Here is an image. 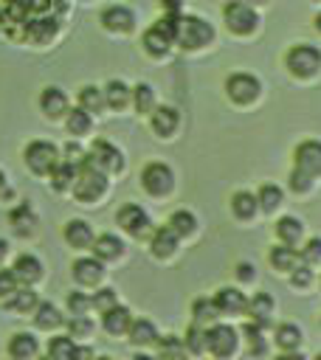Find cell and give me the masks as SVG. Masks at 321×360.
<instances>
[{"mask_svg": "<svg viewBox=\"0 0 321 360\" xmlns=\"http://www.w3.org/2000/svg\"><path fill=\"white\" fill-rule=\"evenodd\" d=\"M132 101V87H127L121 79H110L104 87V104L113 110H124Z\"/></svg>", "mask_w": 321, "mask_h": 360, "instance_id": "cell-25", "label": "cell"}, {"mask_svg": "<svg viewBox=\"0 0 321 360\" xmlns=\"http://www.w3.org/2000/svg\"><path fill=\"white\" fill-rule=\"evenodd\" d=\"M65 160L73 163V166H82V163L87 160V149L70 141V143H65Z\"/></svg>", "mask_w": 321, "mask_h": 360, "instance_id": "cell-53", "label": "cell"}, {"mask_svg": "<svg viewBox=\"0 0 321 360\" xmlns=\"http://www.w3.org/2000/svg\"><path fill=\"white\" fill-rule=\"evenodd\" d=\"M79 107H84L87 112H99L104 107V90H99L93 84H84L79 90Z\"/></svg>", "mask_w": 321, "mask_h": 360, "instance_id": "cell-41", "label": "cell"}, {"mask_svg": "<svg viewBox=\"0 0 321 360\" xmlns=\"http://www.w3.org/2000/svg\"><path fill=\"white\" fill-rule=\"evenodd\" d=\"M214 304H217L220 315H239V312L248 309V298L237 287H220L214 292Z\"/></svg>", "mask_w": 321, "mask_h": 360, "instance_id": "cell-17", "label": "cell"}, {"mask_svg": "<svg viewBox=\"0 0 321 360\" xmlns=\"http://www.w3.org/2000/svg\"><path fill=\"white\" fill-rule=\"evenodd\" d=\"M76 174H79V166H73V163H68V160H59V163L51 169V188H54V191L73 188Z\"/></svg>", "mask_w": 321, "mask_h": 360, "instance_id": "cell-31", "label": "cell"}, {"mask_svg": "<svg viewBox=\"0 0 321 360\" xmlns=\"http://www.w3.org/2000/svg\"><path fill=\"white\" fill-rule=\"evenodd\" d=\"M93 253L101 259V262H113L124 253V242L115 236V233H99L93 239Z\"/></svg>", "mask_w": 321, "mask_h": 360, "instance_id": "cell-24", "label": "cell"}, {"mask_svg": "<svg viewBox=\"0 0 321 360\" xmlns=\"http://www.w3.org/2000/svg\"><path fill=\"white\" fill-rule=\"evenodd\" d=\"M256 200H259V208L262 211H276L279 202H282V188L273 186V183H265V186H259Z\"/></svg>", "mask_w": 321, "mask_h": 360, "instance_id": "cell-43", "label": "cell"}, {"mask_svg": "<svg viewBox=\"0 0 321 360\" xmlns=\"http://www.w3.org/2000/svg\"><path fill=\"white\" fill-rule=\"evenodd\" d=\"M301 231H304V225H301V219H296V217H282L279 222H276V236H279V242H284V245H298V239H301Z\"/></svg>", "mask_w": 321, "mask_h": 360, "instance_id": "cell-33", "label": "cell"}, {"mask_svg": "<svg viewBox=\"0 0 321 360\" xmlns=\"http://www.w3.org/2000/svg\"><path fill=\"white\" fill-rule=\"evenodd\" d=\"M68 332H70L73 338H87V335L93 332V321H90L87 315H73V318L68 321Z\"/></svg>", "mask_w": 321, "mask_h": 360, "instance_id": "cell-48", "label": "cell"}, {"mask_svg": "<svg viewBox=\"0 0 321 360\" xmlns=\"http://www.w3.org/2000/svg\"><path fill=\"white\" fill-rule=\"evenodd\" d=\"M158 352L163 357H183L186 354V343H180L175 335H166V338H158Z\"/></svg>", "mask_w": 321, "mask_h": 360, "instance_id": "cell-46", "label": "cell"}, {"mask_svg": "<svg viewBox=\"0 0 321 360\" xmlns=\"http://www.w3.org/2000/svg\"><path fill=\"white\" fill-rule=\"evenodd\" d=\"M6 253H8V245H6V239H0V262H3Z\"/></svg>", "mask_w": 321, "mask_h": 360, "instance_id": "cell-57", "label": "cell"}, {"mask_svg": "<svg viewBox=\"0 0 321 360\" xmlns=\"http://www.w3.org/2000/svg\"><path fill=\"white\" fill-rule=\"evenodd\" d=\"M8 222H11V228H14L17 236H31L37 231V214H34V208L28 202L14 205L8 211Z\"/></svg>", "mask_w": 321, "mask_h": 360, "instance_id": "cell-18", "label": "cell"}, {"mask_svg": "<svg viewBox=\"0 0 321 360\" xmlns=\"http://www.w3.org/2000/svg\"><path fill=\"white\" fill-rule=\"evenodd\" d=\"M298 253H301V262H307V264H315V262H321V239H318V236L307 239V245H304Z\"/></svg>", "mask_w": 321, "mask_h": 360, "instance_id": "cell-50", "label": "cell"}, {"mask_svg": "<svg viewBox=\"0 0 321 360\" xmlns=\"http://www.w3.org/2000/svg\"><path fill=\"white\" fill-rule=\"evenodd\" d=\"M259 90H262V84H259V79L253 73H231L225 79V93H228V98L234 104H251V101H256Z\"/></svg>", "mask_w": 321, "mask_h": 360, "instance_id": "cell-9", "label": "cell"}, {"mask_svg": "<svg viewBox=\"0 0 321 360\" xmlns=\"http://www.w3.org/2000/svg\"><path fill=\"white\" fill-rule=\"evenodd\" d=\"M177 17L180 14H163L155 25H149L141 37V45L149 56H166L169 48L175 45V34H177Z\"/></svg>", "mask_w": 321, "mask_h": 360, "instance_id": "cell-2", "label": "cell"}, {"mask_svg": "<svg viewBox=\"0 0 321 360\" xmlns=\"http://www.w3.org/2000/svg\"><path fill=\"white\" fill-rule=\"evenodd\" d=\"M39 107H42V112L48 115V118H62V115H68V96L59 90V87H45L42 90V96H39Z\"/></svg>", "mask_w": 321, "mask_h": 360, "instance_id": "cell-21", "label": "cell"}, {"mask_svg": "<svg viewBox=\"0 0 321 360\" xmlns=\"http://www.w3.org/2000/svg\"><path fill=\"white\" fill-rule=\"evenodd\" d=\"M73 352H76V338L70 332L48 340V357L54 360H73Z\"/></svg>", "mask_w": 321, "mask_h": 360, "instance_id": "cell-35", "label": "cell"}, {"mask_svg": "<svg viewBox=\"0 0 321 360\" xmlns=\"http://www.w3.org/2000/svg\"><path fill=\"white\" fill-rule=\"evenodd\" d=\"M315 28H318V31H321V14H318V17H315Z\"/></svg>", "mask_w": 321, "mask_h": 360, "instance_id": "cell-60", "label": "cell"}, {"mask_svg": "<svg viewBox=\"0 0 321 360\" xmlns=\"http://www.w3.org/2000/svg\"><path fill=\"white\" fill-rule=\"evenodd\" d=\"M25 39L34 45H48L59 31V14H34L25 20Z\"/></svg>", "mask_w": 321, "mask_h": 360, "instance_id": "cell-11", "label": "cell"}, {"mask_svg": "<svg viewBox=\"0 0 321 360\" xmlns=\"http://www.w3.org/2000/svg\"><path fill=\"white\" fill-rule=\"evenodd\" d=\"M87 158H90L99 169H104L107 174H115V172L124 169V155H121V149H118L115 143H110L107 138H96L93 146H90V152H87Z\"/></svg>", "mask_w": 321, "mask_h": 360, "instance_id": "cell-10", "label": "cell"}, {"mask_svg": "<svg viewBox=\"0 0 321 360\" xmlns=\"http://www.w3.org/2000/svg\"><path fill=\"white\" fill-rule=\"evenodd\" d=\"M70 273H73V281L82 284V287H93L101 281L104 276V262L93 253V256H79L73 264H70Z\"/></svg>", "mask_w": 321, "mask_h": 360, "instance_id": "cell-13", "label": "cell"}, {"mask_svg": "<svg viewBox=\"0 0 321 360\" xmlns=\"http://www.w3.org/2000/svg\"><path fill=\"white\" fill-rule=\"evenodd\" d=\"M177 239H180V236H177L169 225L158 228V231L152 233V239H149V250H152V256H160V259L172 256V253H175V248H177Z\"/></svg>", "mask_w": 321, "mask_h": 360, "instance_id": "cell-23", "label": "cell"}, {"mask_svg": "<svg viewBox=\"0 0 321 360\" xmlns=\"http://www.w3.org/2000/svg\"><path fill=\"white\" fill-rule=\"evenodd\" d=\"M118 304V295H115V290L113 287H101V290H96L93 292V309H99V312H107L110 307H115Z\"/></svg>", "mask_w": 321, "mask_h": 360, "instance_id": "cell-47", "label": "cell"}, {"mask_svg": "<svg viewBox=\"0 0 321 360\" xmlns=\"http://www.w3.org/2000/svg\"><path fill=\"white\" fill-rule=\"evenodd\" d=\"M248 6H262V3H268V0H245Z\"/></svg>", "mask_w": 321, "mask_h": 360, "instance_id": "cell-58", "label": "cell"}, {"mask_svg": "<svg viewBox=\"0 0 321 360\" xmlns=\"http://www.w3.org/2000/svg\"><path fill=\"white\" fill-rule=\"evenodd\" d=\"M37 349H39V343H37V338H34L31 332H17V335H11V340H8V354L17 357V360L34 357Z\"/></svg>", "mask_w": 321, "mask_h": 360, "instance_id": "cell-30", "label": "cell"}, {"mask_svg": "<svg viewBox=\"0 0 321 360\" xmlns=\"http://www.w3.org/2000/svg\"><path fill=\"white\" fill-rule=\"evenodd\" d=\"M318 357H321V352H318Z\"/></svg>", "mask_w": 321, "mask_h": 360, "instance_id": "cell-61", "label": "cell"}, {"mask_svg": "<svg viewBox=\"0 0 321 360\" xmlns=\"http://www.w3.org/2000/svg\"><path fill=\"white\" fill-rule=\"evenodd\" d=\"M177 124H180V112H177L175 107H169V104L152 107V112H149V127H152L155 135L169 138V135L177 129Z\"/></svg>", "mask_w": 321, "mask_h": 360, "instance_id": "cell-15", "label": "cell"}, {"mask_svg": "<svg viewBox=\"0 0 321 360\" xmlns=\"http://www.w3.org/2000/svg\"><path fill=\"white\" fill-rule=\"evenodd\" d=\"M115 225H118L124 233L135 236V239L146 236V233H149V228H152L149 214H146L138 202H124V205L118 208V214H115Z\"/></svg>", "mask_w": 321, "mask_h": 360, "instance_id": "cell-8", "label": "cell"}, {"mask_svg": "<svg viewBox=\"0 0 321 360\" xmlns=\"http://www.w3.org/2000/svg\"><path fill=\"white\" fill-rule=\"evenodd\" d=\"M132 107H135V112H152V107H155V90L146 84V82H141V84H135L132 87Z\"/></svg>", "mask_w": 321, "mask_h": 360, "instance_id": "cell-40", "label": "cell"}, {"mask_svg": "<svg viewBox=\"0 0 321 360\" xmlns=\"http://www.w3.org/2000/svg\"><path fill=\"white\" fill-rule=\"evenodd\" d=\"M127 335H130V343H135V346L158 343V329H155V323H152V321H146V318H135V321L130 323Z\"/></svg>", "mask_w": 321, "mask_h": 360, "instance_id": "cell-28", "label": "cell"}, {"mask_svg": "<svg viewBox=\"0 0 321 360\" xmlns=\"http://www.w3.org/2000/svg\"><path fill=\"white\" fill-rule=\"evenodd\" d=\"M290 281H293L296 287H307V284L313 281V270H310V264H307V262L296 264V267L290 270Z\"/></svg>", "mask_w": 321, "mask_h": 360, "instance_id": "cell-51", "label": "cell"}, {"mask_svg": "<svg viewBox=\"0 0 321 360\" xmlns=\"http://www.w3.org/2000/svg\"><path fill=\"white\" fill-rule=\"evenodd\" d=\"M65 127H68L70 135H87L90 127H93V118H90V112L84 107H76V110H68Z\"/></svg>", "mask_w": 321, "mask_h": 360, "instance_id": "cell-36", "label": "cell"}, {"mask_svg": "<svg viewBox=\"0 0 321 360\" xmlns=\"http://www.w3.org/2000/svg\"><path fill=\"white\" fill-rule=\"evenodd\" d=\"M214 39V28L206 17H197V14H180L177 17V34H175V42L186 51H197V48H206L208 42Z\"/></svg>", "mask_w": 321, "mask_h": 360, "instance_id": "cell-1", "label": "cell"}, {"mask_svg": "<svg viewBox=\"0 0 321 360\" xmlns=\"http://www.w3.org/2000/svg\"><path fill=\"white\" fill-rule=\"evenodd\" d=\"M290 188L298 191V194L310 191L313 188V174H307V172H301V169L293 166V172H290Z\"/></svg>", "mask_w": 321, "mask_h": 360, "instance_id": "cell-49", "label": "cell"}, {"mask_svg": "<svg viewBox=\"0 0 321 360\" xmlns=\"http://www.w3.org/2000/svg\"><path fill=\"white\" fill-rule=\"evenodd\" d=\"M62 312H59V307L56 304H51V301H39L37 307H34V326L37 329H56V326H62Z\"/></svg>", "mask_w": 321, "mask_h": 360, "instance_id": "cell-27", "label": "cell"}, {"mask_svg": "<svg viewBox=\"0 0 321 360\" xmlns=\"http://www.w3.org/2000/svg\"><path fill=\"white\" fill-rule=\"evenodd\" d=\"M163 14H180V0H163Z\"/></svg>", "mask_w": 321, "mask_h": 360, "instance_id": "cell-55", "label": "cell"}, {"mask_svg": "<svg viewBox=\"0 0 321 360\" xmlns=\"http://www.w3.org/2000/svg\"><path fill=\"white\" fill-rule=\"evenodd\" d=\"M237 329L228 326V323H211L206 329V343H208V352L214 357H228L237 352Z\"/></svg>", "mask_w": 321, "mask_h": 360, "instance_id": "cell-12", "label": "cell"}, {"mask_svg": "<svg viewBox=\"0 0 321 360\" xmlns=\"http://www.w3.org/2000/svg\"><path fill=\"white\" fill-rule=\"evenodd\" d=\"M141 186L146 194L152 197H166L172 188H175V172L163 163V160H152L144 166L141 172Z\"/></svg>", "mask_w": 321, "mask_h": 360, "instance_id": "cell-6", "label": "cell"}, {"mask_svg": "<svg viewBox=\"0 0 321 360\" xmlns=\"http://www.w3.org/2000/svg\"><path fill=\"white\" fill-rule=\"evenodd\" d=\"M23 160L34 174H51V169L59 163V149L51 141H28L23 149Z\"/></svg>", "mask_w": 321, "mask_h": 360, "instance_id": "cell-5", "label": "cell"}, {"mask_svg": "<svg viewBox=\"0 0 321 360\" xmlns=\"http://www.w3.org/2000/svg\"><path fill=\"white\" fill-rule=\"evenodd\" d=\"M256 208H259V200H256V194H251V191H234V197H231V211H234V217L237 219H251L253 214H256Z\"/></svg>", "mask_w": 321, "mask_h": 360, "instance_id": "cell-32", "label": "cell"}, {"mask_svg": "<svg viewBox=\"0 0 321 360\" xmlns=\"http://www.w3.org/2000/svg\"><path fill=\"white\" fill-rule=\"evenodd\" d=\"M90 307H93V295H87L82 290L68 292V309H70V315H87Z\"/></svg>", "mask_w": 321, "mask_h": 360, "instance_id": "cell-45", "label": "cell"}, {"mask_svg": "<svg viewBox=\"0 0 321 360\" xmlns=\"http://www.w3.org/2000/svg\"><path fill=\"white\" fill-rule=\"evenodd\" d=\"M298 343H301V329H298L296 323H279V326H276V346H279L282 352L296 354Z\"/></svg>", "mask_w": 321, "mask_h": 360, "instance_id": "cell-34", "label": "cell"}, {"mask_svg": "<svg viewBox=\"0 0 321 360\" xmlns=\"http://www.w3.org/2000/svg\"><path fill=\"white\" fill-rule=\"evenodd\" d=\"M37 304H39V298H37V292H34L31 287L14 290V292L8 295V309H14V312H34Z\"/></svg>", "mask_w": 321, "mask_h": 360, "instance_id": "cell-39", "label": "cell"}, {"mask_svg": "<svg viewBox=\"0 0 321 360\" xmlns=\"http://www.w3.org/2000/svg\"><path fill=\"white\" fill-rule=\"evenodd\" d=\"M293 163H296V169L318 177L321 174V141H313V138L301 141L293 152Z\"/></svg>", "mask_w": 321, "mask_h": 360, "instance_id": "cell-14", "label": "cell"}, {"mask_svg": "<svg viewBox=\"0 0 321 360\" xmlns=\"http://www.w3.org/2000/svg\"><path fill=\"white\" fill-rule=\"evenodd\" d=\"M130 323H132V312H130L124 304H115V307H110L107 312H101V326H104V332H110V335H127Z\"/></svg>", "mask_w": 321, "mask_h": 360, "instance_id": "cell-20", "label": "cell"}, {"mask_svg": "<svg viewBox=\"0 0 321 360\" xmlns=\"http://www.w3.org/2000/svg\"><path fill=\"white\" fill-rule=\"evenodd\" d=\"M270 312H273V298L268 292H256L251 301H248V315L251 321H256L262 329L270 323Z\"/></svg>", "mask_w": 321, "mask_h": 360, "instance_id": "cell-29", "label": "cell"}, {"mask_svg": "<svg viewBox=\"0 0 321 360\" xmlns=\"http://www.w3.org/2000/svg\"><path fill=\"white\" fill-rule=\"evenodd\" d=\"M11 270L17 273V278L23 284H37L42 278V262L37 256H31V253H20L14 259V264H11Z\"/></svg>", "mask_w": 321, "mask_h": 360, "instance_id": "cell-22", "label": "cell"}, {"mask_svg": "<svg viewBox=\"0 0 321 360\" xmlns=\"http://www.w3.org/2000/svg\"><path fill=\"white\" fill-rule=\"evenodd\" d=\"M65 242L70 245V248H76V250H84V248H93V228L84 222V219H70V222H65Z\"/></svg>", "mask_w": 321, "mask_h": 360, "instance_id": "cell-19", "label": "cell"}, {"mask_svg": "<svg viewBox=\"0 0 321 360\" xmlns=\"http://www.w3.org/2000/svg\"><path fill=\"white\" fill-rule=\"evenodd\" d=\"M270 264L276 267V270H282V273H290L296 264H301V253L293 248V245H279V248H270Z\"/></svg>", "mask_w": 321, "mask_h": 360, "instance_id": "cell-26", "label": "cell"}, {"mask_svg": "<svg viewBox=\"0 0 321 360\" xmlns=\"http://www.w3.org/2000/svg\"><path fill=\"white\" fill-rule=\"evenodd\" d=\"M242 335H245V340L251 343V354H265L268 352V346H265V340H262V326L256 323V321H251V323H245L242 326Z\"/></svg>", "mask_w": 321, "mask_h": 360, "instance_id": "cell-44", "label": "cell"}, {"mask_svg": "<svg viewBox=\"0 0 321 360\" xmlns=\"http://www.w3.org/2000/svg\"><path fill=\"white\" fill-rule=\"evenodd\" d=\"M191 315H194V323L206 326V323H214L217 321L220 309H217L214 298H194L191 301Z\"/></svg>", "mask_w": 321, "mask_h": 360, "instance_id": "cell-38", "label": "cell"}, {"mask_svg": "<svg viewBox=\"0 0 321 360\" xmlns=\"http://www.w3.org/2000/svg\"><path fill=\"white\" fill-rule=\"evenodd\" d=\"M183 343H186V352H191V354H203V352H208V343H206V329H203L200 323H191V326L186 329Z\"/></svg>", "mask_w": 321, "mask_h": 360, "instance_id": "cell-42", "label": "cell"}, {"mask_svg": "<svg viewBox=\"0 0 321 360\" xmlns=\"http://www.w3.org/2000/svg\"><path fill=\"white\" fill-rule=\"evenodd\" d=\"M17 284H20V278L14 270H0V298H8L17 290Z\"/></svg>", "mask_w": 321, "mask_h": 360, "instance_id": "cell-52", "label": "cell"}, {"mask_svg": "<svg viewBox=\"0 0 321 360\" xmlns=\"http://www.w3.org/2000/svg\"><path fill=\"white\" fill-rule=\"evenodd\" d=\"M107 191V172L99 169L90 158L79 166V174L73 180V197L79 202H96Z\"/></svg>", "mask_w": 321, "mask_h": 360, "instance_id": "cell-3", "label": "cell"}, {"mask_svg": "<svg viewBox=\"0 0 321 360\" xmlns=\"http://www.w3.org/2000/svg\"><path fill=\"white\" fill-rule=\"evenodd\" d=\"M99 20H101V25L107 31H115V34H127V31L135 28V14L127 6H110V8L101 11Z\"/></svg>", "mask_w": 321, "mask_h": 360, "instance_id": "cell-16", "label": "cell"}, {"mask_svg": "<svg viewBox=\"0 0 321 360\" xmlns=\"http://www.w3.org/2000/svg\"><path fill=\"white\" fill-rule=\"evenodd\" d=\"M177 236H191L194 231H197V217L191 214V211H186V208H180V211H175L172 217H169V222H166Z\"/></svg>", "mask_w": 321, "mask_h": 360, "instance_id": "cell-37", "label": "cell"}, {"mask_svg": "<svg viewBox=\"0 0 321 360\" xmlns=\"http://www.w3.org/2000/svg\"><path fill=\"white\" fill-rule=\"evenodd\" d=\"M237 278H239V281H251V278H253V264L239 262V264H237Z\"/></svg>", "mask_w": 321, "mask_h": 360, "instance_id": "cell-54", "label": "cell"}, {"mask_svg": "<svg viewBox=\"0 0 321 360\" xmlns=\"http://www.w3.org/2000/svg\"><path fill=\"white\" fill-rule=\"evenodd\" d=\"M222 17L231 34H251L259 25V17L253 11V6H248L245 0H231L222 6Z\"/></svg>", "mask_w": 321, "mask_h": 360, "instance_id": "cell-7", "label": "cell"}, {"mask_svg": "<svg viewBox=\"0 0 321 360\" xmlns=\"http://www.w3.org/2000/svg\"><path fill=\"white\" fill-rule=\"evenodd\" d=\"M284 65H287V70H290L293 76L310 79V76H315L318 68H321V51H318L315 45H293V48L287 51V56H284Z\"/></svg>", "mask_w": 321, "mask_h": 360, "instance_id": "cell-4", "label": "cell"}, {"mask_svg": "<svg viewBox=\"0 0 321 360\" xmlns=\"http://www.w3.org/2000/svg\"><path fill=\"white\" fill-rule=\"evenodd\" d=\"M6 191V177H3V172H0V194Z\"/></svg>", "mask_w": 321, "mask_h": 360, "instance_id": "cell-59", "label": "cell"}, {"mask_svg": "<svg viewBox=\"0 0 321 360\" xmlns=\"http://www.w3.org/2000/svg\"><path fill=\"white\" fill-rule=\"evenodd\" d=\"M90 354H93V349H90V346H76L73 360H76V357H90Z\"/></svg>", "mask_w": 321, "mask_h": 360, "instance_id": "cell-56", "label": "cell"}]
</instances>
